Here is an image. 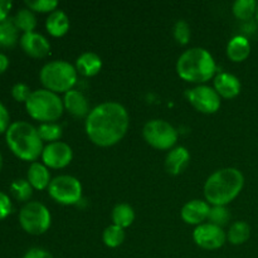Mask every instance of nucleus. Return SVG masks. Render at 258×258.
Masks as SVG:
<instances>
[{"label":"nucleus","mask_w":258,"mask_h":258,"mask_svg":"<svg viewBox=\"0 0 258 258\" xmlns=\"http://www.w3.org/2000/svg\"><path fill=\"white\" fill-rule=\"evenodd\" d=\"M25 108L30 117L40 121L42 123L54 122L59 120L64 111L63 100H60L57 93L45 88L33 91L30 97L25 102Z\"/></svg>","instance_id":"obj_5"},{"label":"nucleus","mask_w":258,"mask_h":258,"mask_svg":"<svg viewBox=\"0 0 258 258\" xmlns=\"http://www.w3.org/2000/svg\"><path fill=\"white\" fill-rule=\"evenodd\" d=\"M72 159V148L68 144L62 143V141L50 143L43 149L42 160L47 168L63 169L67 165H70Z\"/></svg>","instance_id":"obj_12"},{"label":"nucleus","mask_w":258,"mask_h":258,"mask_svg":"<svg viewBox=\"0 0 258 258\" xmlns=\"http://www.w3.org/2000/svg\"><path fill=\"white\" fill-rule=\"evenodd\" d=\"M8 67H9V58L4 53H0V75L4 73L8 70Z\"/></svg>","instance_id":"obj_38"},{"label":"nucleus","mask_w":258,"mask_h":258,"mask_svg":"<svg viewBox=\"0 0 258 258\" xmlns=\"http://www.w3.org/2000/svg\"><path fill=\"white\" fill-rule=\"evenodd\" d=\"M13 19H14L18 29L23 30V33L34 32L35 27H37V18H35L34 12H32L29 8H22L18 10Z\"/></svg>","instance_id":"obj_25"},{"label":"nucleus","mask_w":258,"mask_h":258,"mask_svg":"<svg viewBox=\"0 0 258 258\" xmlns=\"http://www.w3.org/2000/svg\"><path fill=\"white\" fill-rule=\"evenodd\" d=\"M7 144L15 156L24 161L34 163L43 153V141L38 134V128L25 121H15L10 123L5 133Z\"/></svg>","instance_id":"obj_3"},{"label":"nucleus","mask_w":258,"mask_h":258,"mask_svg":"<svg viewBox=\"0 0 258 258\" xmlns=\"http://www.w3.org/2000/svg\"><path fill=\"white\" fill-rule=\"evenodd\" d=\"M20 227L32 236H40L49 229L52 216L44 204L28 202L19 212Z\"/></svg>","instance_id":"obj_7"},{"label":"nucleus","mask_w":258,"mask_h":258,"mask_svg":"<svg viewBox=\"0 0 258 258\" xmlns=\"http://www.w3.org/2000/svg\"><path fill=\"white\" fill-rule=\"evenodd\" d=\"M102 68V59L93 52H86L76 60V70L85 77H93L98 75Z\"/></svg>","instance_id":"obj_19"},{"label":"nucleus","mask_w":258,"mask_h":258,"mask_svg":"<svg viewBox=\"0 0 258 258\" xmlns=\"http://www.w3.org/2000/svg\"><path fill=\"white\" fill-rule=\"evenodd\" d=\"M257 2L254 0H237L232 5V12L234 17L239 20H249L256 15Z\"/></svg>","instance_id":"obj_26"},{"label":"nucleus","mask_w":258,"mask_h":258,"mask_svg":"<svg viewBox=\"0 0 258 258\" xmlns=\"http://www.w3.org/2000/svg\"><path fill=\"white\" fill-rule=\"evenodd\" d=\"M50 198L62 206H75L82 199V184L72 175H59L48 186Z\"/></svg>","instance_id":"obj_9"},{"label":"nucleus","mask_w":258,"mask_h":258,"mask_svg":"<svg viewBox=\"0 0 258 258\" xmlns=\"http://www.w3.org/2000/svg\"><path fill=\"white\" fill-rule=\"evenodd\" d=\"M37 128L42 141H48L50 144L55 143V141H59V139L62 138V126L55 122L40 123L39 127Z\"/></svg>","instance_id":"obj_29"},{"label":"nucleus","mask_w":258,"mask_h":258,"mask_svg":"<svg viewBox=\"0 0 258 258\" xmlns=\"http://www.w3.org/2000/svg\"><path fill=\"white\" fill-rule=\"evenodd\" d=\"M229 218H231V213H229L228 208L223 206H212L211 211H209L208 222L214 224V226L223 227L228 223Z\"/></svg>","instance_id":"obj_30"},{"label":"nucleus","mask_w":258,"mask_h":258,"mask_svg":"<svg viewBox=\"0 0 258 258\" xmlns=\"http://www.w3.org/2000/svg\"><path fill=\"white\" fill-rule=\"evenodd\" d=\"M144 140L158 150H171L178 141V131L165 120H150L143 128Z\"/></svg>","instance_id":"obj_8"},{"label":"nucleus","mask_w":258,"mask_h":258,"mask_svg":"<svg viewBox=\"0 0 258 258\" xmlns=\"http://www.w3.org/2000/svg\"><path fill=\"white\" fill-rule=\"evenodd\" d=\"M2 168H3V155L2 153H0V170H2Z\"/></svg>","instance_id":"obj_39"},{"label":"nucleus","mask_w":258,"mask_h":258,"mask_svg":"<svg viewBox=\"0 0 258 258\" xmlns=\"http://www.w3.org/2000/svg\"><path fill=\"white\" fill-rule=\"evenodd\" d=\"M10 116L8 112L7 107L0 102V134L7 133V130L10 126Z\"/></svg>","instance_id":"obj_36"},{"label":"nucleus","mask_w":258,"mask_h":258,"mask_svg":"<svg viewBox=\"0 0 258 258\" xmlns=\"http://www.w3.org/2000/svg\"><path fill=\"white\" fill-rule=\"evenodd\" d=\"M25 5L29 8L32 12L38 13H53L57 10L58 2L55 0H27Z\"/></svg>","instance_id":"obj_31"},{"label":"nucleus","mask_w":258,"mask_h":258,"mask_svg":"<svg viewBox=\"0 0 258 258\" xmlns=\"http://www.w3.org/2000/svg\"><path fill=\"white\" fill-rule=\"evenodd\" d=\"M186 98L202 113H216L221 107V96L213 87L206 85H199L186 91Z\"/></svg>","instance_id":"obj_10"},{"label":"nucleus","mask_w":258,"mask_h":258,"mask_svg":"<svg viewBox=\"0 0 258 258\" xmlns=\"http://www.w3.org/2000/svg\"><path fill=\"white\" fill-rule=\"evenodd\" d=\"M19 38V29L15 25L14 19L8 17L0 23V45L10 48L17 44Z\"/></svg>","instance_id":"obj_24"},{"label":"nucleus","mask_w":258,"mask_h":258,"mask_svg":"<svg viewBox=\"0 0 258 258\" xmlns=\"http://www.w3.org/2000/svg\"><path fill=\"white\" fill-rule=\"evenodd\" d=\"M111 219H112L115 226L121 227V228H127L135 221V212L133 207L126 203H120L115 206L111 213Z\"/></svg>","instance_id":"obj_22"},{"label":"nucleus","mask_w":258,"mask_h":258,"mask_svg":"<svg viewBox=\"0 0 258 258\" xmlns=\"http://www.w3.org/2000/svg\"><path fill=\"white\" fill-rule=\"evenodd\" d=\"M10 190L14 198L19 202H28L33 196V186L28 179H15L10 184Z\"/></svg>","instance_id":"obj_28"},{"label":"nucleus","mask_w":258,"mask_h":258,"mask_svg":"<svg viewBox=\"0 0 258 258\" xmlns=\"http://www.w3.org/2000/svg\"><path fill=\"white\" fill-rule=\"evenodd\" d=\"M27 178L30 185L33 186V189H37V190L48 189L50 181H52L47 166L42 163H38V161L30 164L29 169H28Z\"/></svg>","instance_id":"obj_18"},{"label":"nucleus","mask_w":258,"mask_h":258,"mask_svg":"<svg viewBox=\"0 0 258 258\" xmlns=\"http://www.w3.org/2000/svg\"><path fill=\"white\" fill-rule=\"evenodd\" d=\"M32 92L33 91H30L29 86H27L25 83H15L12 88L13 98L18 102H27Z\"/></svg>","instance_id":"obj_33"},{"label":"nucleus","mask_w":258,"mask_h":258,"mask_svg":"<svg viewBox=\"0 0 258 258\" xmlns=\"http://www.w3.org/2000/svg\"><path fill=\"white\" fill-rule=\"evenodd\" d=\"M251 54V44L248 39L242 35H236L227 44V57L232 62H243Z\"/></svg>","instance_id":"obj_20"},{"label":"nucleus","mask_w":258,"mask_h":258,"mask_svg":"<svg viewBox=\"0 0 258 258\" xmlns=\"http://www.w3.org/2000/svg\"><path fill=\"white\" fill-rule=\"evenodd\" d=\"M77 70L66 60H52L45 63L39 72V80L45 90L54 93H66L73 90L77 83Z\"/></svg>","instance_id":"obj_6"},{"label":"nucleus","mask_w":258,"mask_h":258,"mask_svg":"<svg viewBox=\"0 0 258 258\" xmlns=\"http://www.w3.org/2000/svg\"><path fill=\"white\" fill-rule=\"evenodd\" d=\"M13 211V204L9 197L0 191V221L5 219Z\"/></svg>","instance_id":"obj_34"},{"label":"nucleus","mask_w":258,"mask_h":258,"mask_svg":"<svg viewBox=\"0 0 258 258\" xmlns=\"http://www.w3.org/2000/svg\"><path fill=\"white\" fill-rule=\"evenodd\" d=\"M256 19H257V22H258V4H257V9H256Z\"/></svg>","instance_id":"obj_40"},{"label":"nucleus","mask_w":258,"mask_h":258,"mask_svg":"<svg viewBox=\"0 0 258 258\" xmlns=\"http://www.w3.org/2000/svg\"><path fill=\"white\" fill-rule=\"evenodd\" d=\"M193 239L197 246L201 248L214 251L223 247L227 241V234L221 227L212 223H203L194 229Z\"/></svg>","instance_id":"obj_11"},{"label":"nucleus","mask_w":258,"mask_h":258,"mask_svg":"<svg viewBox=\"0 0 258 258\" xmlns=\"http://www.w3.org/2000/svg\"><path fill=\"white\" fill-rule=\"evenodd\" d=\"M63 106L75 117H87L91 112L88 100L81 91L71 90L64 93Z\"/></svg>","instance_id":"obj_16"},{"label":"nucleus","mask_w":258,"mask_h":258,"mask_svg":"<svg viewBox=\"0 0 258 258\" xmlns=\"http://www.w3.org/2000/svg\"><path fill=\"white\" fill-rule=\"evenodd\" d=\"M23 258H53L52 253L48 252L47 249L39 248V247H34V248H30L25 252V254Z\"/></svg>","instance_id":"obj_35"},{"label":"nucleus","mask_w":258,"mask_h":258,"mask_svg":"<svg viewBox=\"0 0 258 258\" xmlns=\"http://www.w3.org/2000/svg\"><path fill=\"white\" fill-rule=\"evenodd\" d=\"M216 60L207 49L194 47L185 50L176 62V73L181 80L190 83H206L214 77Z\"/></svg>","instance_id":"obj_4"},{"label":"nucleus","mask_w":258,"mask_h":258,"mask_svg":"<svg viewBox=\"0 0 258 258\" xmlns=\"http://www.w3.org/2000/svg\"><path fill=\"white\" fill-rule=\"evenodd\" d=\"M209 211H211V206L207 202L194 199V201L188 202L181 208L180 217L186 224L198 227L208 221Z\"/></svg>","instance_id":"obj_14"},{"label":"nucleus","mask_w":258,"mask_h":258,"mask_svg":"<svg viewBox=\"0 0 258 258\" xmlns=\"http://www.w3.org/2000/svg\"><path fill=\"white\" fill-rule=\"evenodd\" d=\"M10 9H12V2L8 0H0V23L8 18Z\"/></svg>","instance_id":"obj_37"},{"label":"nucleus","mask_w":258,"mask_h":258,"mask_svg":"<svg viewBox=\"0 0 258 258\" xmlns=\"http://www.w3.org/2000/svg\"><path fill=\"white\" fill-rule=\"evenodd\" d=\"M244 186V176L236 168H223L214 171L204 184V197L211 206L227 207Z\"/></svg>","instance_id":"obj_2"},{"label":"nucleus","mask_w":258,"mask_h":258,"mask_svg":"<svg viewBox=\"0 0 258 258\" xmlns=\"http://www.w3.org/2000/svg\"><path fill=\"white\" fill-rule=\"evenodd\" d=\"M249 237H251V227L243 221L234 222L229 227L228 233H227V239L233 246H241V244L246 243Z\"/></svg>","instance_id":"obj_23"},{"label":"nucleus","mask_w":258,"mask_h":258,"mask_svg":"<svg viewBox=\"0 0 258 258\" xmlns=\"http://www.w3.org/2000/svg\"><path fill=\"white\" fill-rule=\"evenodd\" d=\"M20 47L27 53L28 55L33 58H44L49 54L50 44L44 35L39 33H24L20 37Z\"/></svg>","instance_id":"obj_13"},{"label":"nucleus","mask_w":258,"mask_h":258,"mask_svg":"<svg viewBox=\"0 0 258 258\" xmlns=\"http://www.w3.org/2000/svg\"><path fill=\"white\" fill-rule=\"evenodd\" d=\"M45 29L52 37H63L70 30V18L62 10H54L45 20Z\"/></svg>","instance_id":"obj_21"},{"label":"nucleus","mask_w":258,"mask_h":258,"mask_svg":"<svg viewBox=\"0 0 258 258\" xmlns=\"http://www.w3.org/2000/svg\"><path fill=\"white\" fill-rule=\"evenodd\" d=\"M130 125L127 110L118 102H103L91 110L86 117L85 130L90 141L100 148L120 143Z\"/></svg>","instance_id":"obj_1"},{"label":"nucleus","mask_w":258,"mask_h":258,"mask_svg":"<svg viewBox=\"0 0 258 258\" xmlns=\"http://www.w3.org/2000/svg\"><path fill=\"white\" fill-rule=\"evenodd\" d=\"M214 90L221 97L231 100L241 93V81L232 73L222 72L214 78Z\"/></svg>","instance_id":"obj_15"},{"label":"nucleus","mask_w":258,"mask_h":258,"mask_svg":"<svg viewBox=\"0 0 258 258\" xmlns=\"http://www.w3.org/2000/svg\"><path fill=\"white\" fill-rule=\"evenodd\" d=\"M102 241L108 248H117L125 241V231L121 227L111 224L103 231Z\"/></svg>","instance_id":"obj_27"},{"label":"nucleus","mask_w":258,"mask_h":258,"mask_svg":"<svg viewBox=\"0 0 258 258\" xmlns=\"http://www.w3.org/2000/svg\"><path fill=\"white\" fill-rule=\"evenodd\" d=\"M174 38H175L176 43L180 45L188 44L190 40V27L185 20H178L174 25Z\"/></svg>","instance_id":"obj_32"},{"label":"nucleus","mask_w":258,"mask_h":258,"mask_svg":"<svg viewBox=\"0 0 258 258\" xmlns=\"http://www.w3.org/2000/svg\"><path fill=\"white\" fill-rule=\"evenodd\" d=\"M190 161V154L184 146H176L168 153L165 159V170L170 175H179L185 170Z\"/></svg>","instance_id":"obj_17"}]
</instances>
